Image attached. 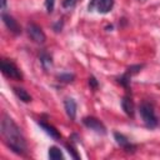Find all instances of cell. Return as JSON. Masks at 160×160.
<instances>
[{
    "label": "cell",
    "mask_w": 160,
    "mask_h": 160,
    "mask_svg": "<svg viewBox=\"0 0 160 160\" xmlns=\"http://www.w3.org/2000/svg\"><path fill=\"white\" fill-rule=\"evenodd\" d=\"M1 136L5 144L14 152L19 155H25L28 152L26 140L21 132V129L8 115H4L1 120Z\"/></svg>",
    "instance_id": "6da1fadb"
},
{
    "label": "cell",
    "mask_w": 160,
    "mask_h": 160,
    "mask_svg": "<svg viewBox=\"0 0 160 160\" xmlns=\"http://www.w3.org/2000/svg\"><path fill=\"white\" fill-rule=\"evenodd\" d=\"M139 111H140V115H141V118H142L144 124H145L148 128H150V129L156 128V125H158V119H156L155 111H154V109H152V106H151L150 104H148V102L141 104Z\"/></svg>",
    "instance_id": "7a4b0ae2"
},
{
    "label": "cell",
    "mask_w": 160,
    "mask_h": 160,
    "mask_svg": "<svg viewBox=\"0 0 160 160\" xmlns=\"http://www.w3.org/2000/svg\"><path fill=\"white\" fill-rule=\"evenodd\" d=\"M1 71L5 76H8L10 79H14V80H21L22 79V74H21L20 69L14 62H11L6 59L1 60Z\"/></svg>",
    "instance_id": "3957f363"
},
{
    "label": "cell",
    "mask_w": 160,
    "mask_h": 160,
    "mask_svg": "<svg viewBox=\"0 0 160 160\" xmlns=\"http://www.w3.org/2000/svg\"><path fill=\"white\" fill-rule=\"evenodd\" d=\"M114 6V0H90L88 6L89 11H98L100 14H106L111 11Z\"/></svg>",
    "instance_id": "277c9868"
},
{
    "label": "cell",
    "mask_w": 160,
    "mask_h": 160,
    "mask_svg": "<svg viewBox=\"0 0 160 160\" xmlns=\"http://www.w3.org/2000/svg\"><path fill=\"white\" fill-rule=\"evenodd\" d=\"M26 31H28V35L30 36V39L36 42V44H42L45 42L46 40V36L42 31V29L40 26H38L36 24H29L28 28H26Z\"/></svg>",
    "instance_id": "5b68a950"
},
{
    "label": "cell",
    "mask_w": 160,
    "mask_h": 160,
    "mask_svg": "<svg viewBox=\"0 0 160 160\" xmlns=\"http://www.w3.org/2000/svg\"><path fill=\"white\" fill-rule=\"evenodd\" d=\"M82 122H84V125H85L86 128L94 130V131L98 132V134H101V135H105V134H106V128H105V125H104L99 119H96V118H94V116H86V118H84V119H82Z\"/></svg>",
    "instance_id": "8992f818"
},
{
    "label": "cell",
    "mask_w": 160,
    "mask_h": 160,
    "mask_svg": "<svg viewBox=\"0 0 160 160\" xmlns=\"http://www.w3.org/2000/svg\"><path fill=\"white\" fill-rule=\"evenodd\" d=\"M1 19H2L4 24L6 25V28H8L11 32H14L15 35H18V34L21 32V28H20V25L18 24V21H16L11 15L5 14V12L2 11V14H1Z\"/></svg>",
    "instance_id": "52a82bcc"
},
{
    "label": "cell",
    "mask_w": 160,
    "mask_h": 160,
    "mask_svg": "<svg viewBox=\"0 0 160 160\" xmlns=\"http://www.w3.org/2000/svg\"><path fill=\"white\" fill-rule=\"evenodd\" d=\"M114 136H115L116 142H118L125 151H128V152H134V151H135V145H132V144L130 142V140H129L126 136H124L122 134H119V132H115Z\"/></svg>",
    "instance_id": "ba28073f"
},
{
    "label": "cell",
    "mask_w": 160,
    "mask_h": 160,
    "mask_svg": "<svg viewBox=\"0 0 160 160\" xmlns=\"http://www.w3.org/2000/svg\"><path fill=\"white\" fill-rule=\"evenodd\" d=\"M64 108H65V111H66L68 116L71 120H74L76 118V102H75V100L71 99V98L65 99L64 100Z\"/></svg>",
    "instance_id": "9c48e42d"
},
{
    "label": "cell",
    "mask_w": 160,
    "mask_h": 160,
    "mask_svg": "<svg viewBox=\"0 0 160 160\" xmlns=\"http://www.w3.org/2000/svg\"><path fill=\"white\" fill-rule=\"evenodd\" d=\"M38 124L42 128V130H44L48 135H50V138H52V139H55V140H60L61 135H60V132H59L52 125H49V124H46V122H44V121H39Z\"/></svg>",
    "instance_id": "30bf717a"
},
{
    "label": "cell",
    "mask_w": 160,
    "mask_h": 160,
    "mask_svg": "<svg viewBox=\"0 0 160 160\" xmlns=\"http://www.w3.org/2000/svg\"><path fill=\"white\" fill-rule=\"evenodd\" d=\"M121 106H122V110L125 111V114L128 115V116H134V102H132V100L129 98V96H125V98H122V100H121Z\"/></svg>",
    "instance_id": "8fae6325"
},
{
    "label": "cell",
    "mask_w": 160,
    "mask_h": 160,
    "mask_svg": "<svg viewBox=\"0 0 160 160\" xmlns=\"http://www.w3.org/2000/svg\"><path fill=\"white\" fill-rule=\"evenodd\" d=\"M14 92H15V95L21 101H24V102H30L31 101V96H30V94L25 89H22V88H14Z\"/></svg>",
    "instance_id": "7c38bea8"
},
{
    "label": "cell",
    "mask_w": 160,
    "mask_h": 160,
    "mask_svg": "<svg viewBox=\"0 0 160 160\" xmlns=\"http://www.w3.org/2000/svg\"><path fill=\"white\" fill-rule=\"evenodd\" d=\"M49 158H50L51 160H61L64 156H62V152H61V150H60L59 148L51 146V148L49 149Z\"/></svg>",
    "instance_id": "4fadbf2b"
},
{
    "label": "cell",
    "mask_w": 160,
    "mask_h": 160,
    "mask_svg": "<svg viewBox=\"0 0 160 160\" xmlns=\"http://www.w3.org/2000/svg\"><path fill=\"white\" fill-rule=\"evenodd\" d=\"M40 62H41L42 68L45 70H48L49 68H51V56L49 54H46V52H41V55H40Z\"/></svg>",
    "instance_id": "5bb4252c"
},
{
    "label": "cell",
    "mask_w": 160,
    "mask_h": 160,
    "mask_svg": "<svg viewBox=\"0 0 160 160\" xmlns=\"http://www.w3.org/2000/svg\"><path fill=\"white\" fill-rule=\"evenodd\" d=\"M130 78H131V75L126 71L121 78H119V82H120L122 86H125V88H126V86H129V85H130Z\"/></svg>",
    "instance_id": "9a60e30c"
},
{
    "label": "cell",
    "mask_w": 160,
    "mask_h": 160,
    "mask_svg": "<svg viewBox=\"0 0 160 160\" xmlns=\"http://www.w3.org/2000/svg\"><path fill=\"white\" fill-rule=\"evenodd\" d=\"M74 75L72 74H60L59 76H58V79H59V81H61V82H71L72 80H74Z\"/></svg>",
    "instance_id": "2e32d148"
},
{
    "label": "cell",
    "mask_w": 160,
    "mask_h": 160,
    "mask_svg": "<svg viewBox=\"0 0 160 160\" xmlns=\"http://www.w3.org/2000/svg\"><path fill=\"white\" fill-rule=\"evenodd\" d=\"M76 4H78V0H62V1H61L62 8H64V9H66V10L72 9Z\"/></svg>",
    "instance_id": "e0dca14e"
},
{
    "label": "cell",
    "mask_w": 160,
    "mask_h": 160,
    "mask_svg": "<svg viewBox=\"0 0 160 160\" xmlns=\"http://www.w3.org/2000/svg\"><path fill=\"white\" fill-rule=\"evenodd\" d=\"M54 4H55V0H45V6H46L48 12H52V10H54Z\"/></svg>",
    "instance_id": "ac0fdd59"
},
{
    "label": "cell",
    "mask_w": 160,
    "mask_h": 160,
    "mask_svg": "<svg viewBox=\"0 0 160 160\" xmlns=\"http://www.w3.org/2000/svg\"><path fill=\"white\" fill-rule=\"evenodd\" d=\"M66 149H68V151H69V154H71V156L74 158V159H80V156L78 155V152H76V150L72 148V146H69V145H66Z\"/></svg>",
    "instance_id": "d6986e66"
},
{
    "label": "cell",
    "mask_w": 160,
    "mask_h": 160,
    "mask_svg": "<svg viewBox=\"0 0 160 160\" xmlns=\"http://www.w3.org/2000/svg\"><path fill=\"white\" fill-rule=\"evenodd\" d=\"M89 85H90L92 89H96V88H98V81H96V79H95L94 76H90V78H89Z\"/></svg>",
    "instance_id": "ffe728a7"
},
{
    "label": "cell",
    "mask_w": 160,
    "mask_h": 160,
    "mask_svg": "<svg viewBox=\"0 0 160 160\" xmlns=\"http://www.w3.org/2000/svg\"><path fill=\"white\" fill-rule=\"evenodd\" d=\"M54 30L56 31V32H59V31H61V24H60V21L54 26Z\"/></svg>",
    "instance_id": "44dd1931"
},
{
    "label": "cell",
    "mask_w": 160,
    "mask_h": 160,
    "mask_svg": "<svg viewBox=\"0 0 160 160\" xmlns=\"http://www.w3.org/2000/svg\"><path fill=\"white\" fill-rule=\"evenodd\" d=\"M5 8H6V0H1V10L4 11Z\"/></svg>",
    "instance_id": "7402d4cb"
}]
</instances>
